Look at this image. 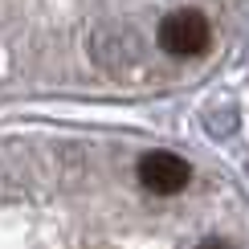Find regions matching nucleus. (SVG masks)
<instances>
[{
  "label": "nucleus",
  "mask_w": 249,
  "mask_h": 249,
  "mask_svg": "<svg viewBox=\"0 0 249 249\" xmlns=\"http://www.w3.org/2000/svg\"><path fill=\"white\" fill-rule=\"evenodd\" d=\"M209 41H213V25L196 8H176L160 20V45L172 57H196L209 49Z\"/></svg>",
  "instance_id": "1"
},
{
  "label": "nucleus",
  "mask_w": 249,
  "mask_h": 249,
  "mask_svg": "<svg viewBox=\"0 0 249 249\" xmlns=\"http://www.w3.org/2000/svg\"><path fill=\"white\" fill-rule=\"evenodd\" d=\"M188 160H180V155H172V151H147L139 160V180H143V188L155 192V196H172V192H180L184 184H188Z\"/></svg>",
  "instance_id": "2"
},
{
  "label": "nucleus",
  "mask_w": 249,
  "mask_h": 249,
  "mask_svg": "<svg viewBox=\"0 0 249 249\" xmlns=\"http://www.w3.org/2000/svg\"><path fill=\"white\" fill-rule=\"evenodd\" d=\"M196 249H237V245H233V241H225V237H204Z\"/></svg>",
  "instance_id": "3"
}]
</instances>
